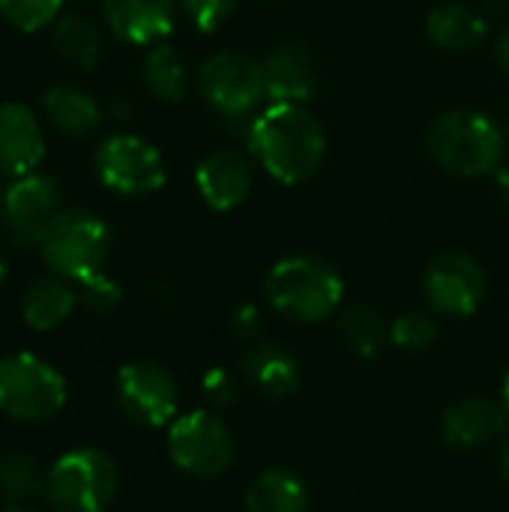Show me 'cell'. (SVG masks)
<instances>
[{"label":"cell","instance_id":"obj_1","mask_svg":"<svg viewBox=\"0 0 509 512\" xmlns=\"http://www.w3.org/2000/svg\"><path fill=\"white\" fill-rule=\"evenodd\" d=\"M246 144L258 165L285 186L306 183L327 159V132L303 102H270L249 120Z\"/></svg>","mask_w":509,"mask_h":512},{"label":"cell","instance_id":"obj_2","mask_svg":"<svg viewBox=\"0 0 509 512\" xmlns=\"http://www.w3.org/2000/svg\"><path fill=\"white\" fill-rule=\"evenodd\" d=\"M273 312L294 324H321L333 318L345 297V282L333 264L315 255H288L276 261L264 282Z\"/></svg>","mask_w":509,"mask_h":512},{"label":"cell","instance_id":"obj_3","mask_svg":"<svg viewBox=\"0 0 509 512\" xmlns=\"http://www.w3.org/2000/svg\"><path fill=\"white\" fill-rule=\"evenodd\" d=\"M504 129L483 111H444L426 132L429 156L456 177H483L504 165Z\"/></svg>","mask_w":509,"mask_h":512},{"label":"cell","instance_id":"obj_4","mask_svg":"<svg viewBox=\"0 0 509 512\" xmlns=\"http://www.w3.org/2000/svg\"><path fill=\"white\" fill-rule=\"evenodd\" d=\"M108 252H111L108 222L93 210H81V207L63 210L39 243L42 264L54 276L72 285L99 273L108 261Z\"/></svg>","mask_w":509,"mask_h":512},{"label":"cell","instance_id":"obj_5","mask_svg":"<svg viewBox=\"0 0 509 512\" xmlns=\"http://www.w3.org/2000/svg\"><path fill=\"white\" fill-rule=\"evenodd\" d=\"M117 465L102 450H69L45 474V501L54 512H105L117 495Z\"/></svg>","mask_w":509,"mask_h":512},{"label":"cell","instance_id":"obj_6","mask_svg":"<svg viewBox=\"0 0 509 512\" xmlns=\"http://www.w3.org/2000/svg\"><path fill=\"white\" fill-rule=\"evenodd\" d=\"M66 405L63 375L33 354H9L0 360V414L15 423L51 420Z\"/></svg>","mask_w":509,"mask_h":512},{"label":"cell","instance_id":"obj_7","mask_svg":"<svg viewBox=\"0 0 509 512\" xmlns=\"http://www.w3.org/2000/svg\"><path fill=\"white\" fill-rule=\"evenodd\" d=\"M201 99L225 120H243L267 99L264 63L243 51H216L195 72Z\"/></svg>","mask_w":509,"mask_h":512},{"label":"cell","instance_id":"obj_8","mask_svg":"<svg viewBox=\"0 0 509 512\" xmlns=\"http://www.w3.org/2000/svg\"><path fill=\"white\" fill-rule=\"evenodd\" d=\"M93 168L99 183L123 198L153 195L168 180L159 147L132 132H117L102 138L93 153Z\"/></svg>","mask_w":509,"mask_h":512},{"label":"cell","instance_id":"obj_9","mask_svg":"<svg viewBox=\"0 0 509 512\" xmlns=\"http://www.w3.org/2000/svg\"><path fill=\"white\" fill-rule=\"evenodd\" d=\"M168 456L183 474L213 480L234 465V435L219 411L198 408L168 426Z\"/></svg>","mask_w":509,"mask_h":512},{"label":"cell","instance_id":"obj_10","mask_svg":"<svg viewBox=\"0 0 509 512\" xmlns=\"http://www.w3.org/2000/svg\"><path fill=\"white\" fill-rule=\"evenodd\" d=\"M63 186L45 174L33 171L3 192L0 204V228L3 237L18 249H39L42 237L48 234L51 222L63 213Z\"/></svg>","mask_w":509,"mask_h":512},{"label":"cell","instance_id":"obj_11","mask_svg":"<svg viewBox=\"0 0 509 512\" xmlns=\"http://www.w3.org/2000/svg\"><path fill=\"white\" fill-rule=\"evenodd\" d=\"M114 399L123 417L135 426L159 429L177 420V381L159 363H126L114 378Z\"/></svg>","mask_w":509,"mask_h":512},{"label":"cell","instance_id":"obj_12","mask_svg":"<svg viewBox=\"0 0 509 512\" xmlns=\"http://www.w3.org/2000/svg\"><path fill=\"white\" fill-rule=\"evenodd\" d=\"M423 294L432 312L447 318H468L486 297V273L465 252H444L429 261L423 276Z\"/></svg>","mask_w":509,"mask_h":512},{"label":"cell","instance_id":"obj_13","mask_svg":"<svg viewBox=\"0 0 509 512\" xmlns=\"http://www.w3.org/2000/svg\"><path fill=\"white\" fill-rule=\"evenodd\" d=\"M45 159V135L36 111L24 102L0 105V177L18 180L39 171Z\"/></svg>","mask_w":509,"mask_h":512},{"label":"cell","instance_id":"obj_14","mask_svg":"<svg viewBox=\"0 0 509 512\" xmlns=\"http://www.w3.org/2000/svg\"><path fill=\"white\" fill-rule=\"evenodd\" d=\"M195 186H198L201 201L210 210L228 213L240 207L246 195L252 192V159L231 147L213 150L198 162Z\"/></svg>","mask_w":509,"mask_h":512},{"label":"cell","instance_id":"obj_15","mask_svg":"<svg viewBox=\"0 0 509 512\" xmlns=\"http://www.w3.org/2000/svg\"><path fill=\"white\" fill-rule=\"evenodd\" d=\"M102 21L117 39L153 48L171 36L177 0H102Z\"/></svg>","mask_w":509,"mask_h":512},{"label":"cell","instance_id":"obj_16","mask_svg":"<svg viewBox=\"0 0 509 512\" xmlns=\"http://www.w3.org/2000/svg\"><path fill=\"white\" fill-rule=\"evenodd\" d=\"M507 405L489 396H468L453 402L441 417V435L456 450H477L495 444L507 432Z\"/></svg>","mask_w":509,"mask_h":512},{"label":"cell","instance_id":"obj_17","mask_svg":"<svg viewBox=\"0 0 509 512\" xmlns=\"http://www.w3.org/2000/svg\"><path fill=\"white\" fill-rule=\"evenodd\" d=\"M267 78L270 102H309L318 90V63L309 45L303 42H279L261 60Z\"/></svg>","mask_w":509,"mask_h":512},{"label":"cell","instance_id":"obj_18","mask_svg":"<svg viewBox=\"0 0 509 512\" xmlns=\"http://www.w3.org/2000/svg\"><path fill=\"white\" fill-rule=\"evenodd\" d=\"M243 381L264 399H288L300 390V366L282 345L258 339L240 354Z\"/></svg>","mask_w":509,"mask_h":512},{"label":"cell","instance_id":"obj_19","mask_svg":"<svg viewBox=\"0 0 509 512\" xmlns=\"http://www.w3.org/2000/svg\"><path fill=\"white\" fill-rule=\"evenodd\" d=\"M42 117L69 138H87L102 126V108L90 90L72 81H57L42 93Z\"/></svg>","mask_w":509,"mask_h":512},{"label":"cell","instance_id":"obj_20","mask_svg":"<svg viewBox=\"0 0 509 512\" xmlns=\"http://www.w3.org/2000/svg\"><path fill=\"white\" fill-rule=\"evenodd\" d=\"M75 306H78V288L51 273V276H39L27 285V291L21 297V318L30 330L51 333L63 321H69Z\"/></svg>","mask_w":509,"mask_h":512},{"label":"cell","instance_id":"obj_21","mask_svg":"<svg viewBox=\"0 0 509 512\" xmlns=\"http://www.w3.org/2000/svg\"><path fill=\"white\" fill-rule=\"evenodd\" d=\"M429 39L444 51H474L489 36V18L471 3H441L426 18Z\"/></svg>","mask_w":509,"mask_h":512},{"label":"cell","instance_id":"obj_22","mask_svg":"<svg viewBox=\"0 0 509 512\" xmlns=\"http://www.w3.org/2000/svg\"><path fill=\"white\" fill-rule=\"evenodd\" d=\"M51 48L66 66L78 72H93L105 54V39L96 21H90L87 15L63 12L51 27Z\"/></svg>","mask_w":509,"mask_h":512},{"label":"cell","instance_id":"obj_23","mask_svg":"<svg viewBox=\"0 0 509 512\" xmlns=\"http://www.w3.org/2000/svg\"><path fill=\"white\" fill-rule=\"evenodd\" d=\"M246 512H309V489L291 468H267L249 483Z\"/></svg>","mask_w":509,"mask_h":512},{"label":"cell","instance_id":"obj_24","mask_svg":"<svg viewBox=\"0 0 509 512\" xmlns=\"http://www.w3.org/2000/svg\"><path fill=\"white\" fill-rule=\"evenodd\" d=\"M144 84L162 102H183V96L189 90V69H186L183 57L168 42H159L147 51Z\"/></svg>","mask_w":509,"mask_h":512},{"label":"cell","instance_id":"obj_25","mask_svg":"<svg viewBox=\"0 0 509 512\" xmlns=\"http://www.w3.org/2000/svg\"><path fill=\"white\" fill-rule=\"evenodd\" d=\"M339 336H342L345 348L354 357L375 360L387 348V342H390V327H387V321L375 309L351 306L339 318Z\"/></svg>","mask_w":509,"mask_h":512},{"label":"cell","instance_id":"obj_26","mask_svg":"<svg viewBox=\"0 0 509 512\" xmlns=\"http://www.w3.org/2000/svg\"><path fill=\"white\" fill-rule=\"evenodd\" d=\"M45 492V477L27 453L0 456V498L9 504H24L33 495Z\"/></svg>","mask_w":509,"mask_h":512},{"label":"cell","instance_id":"obj_27","mask_svg":"<svg viewBox=\"0 0 509 512\" xmlns=\"http://www.w3.org/2000/svg\"><path fill=\"white\" fill-rule=\"evenodd\" d=\"M66 0H0V18L18 33H39L63 15Z\"/></svg>","mask_w":509,"mask_h":512},{"label":"cell","instance_id":"obj_28","mask_svg":"<svg viewBox=\"0 0 509 512\" xmlns=\"http://www.w3.org/2000/svg\"><path fill=\"white\" fill-rule=\"evenodd\" d=\"M438 339V324L429 312H402L393 324H390V342L405 351V354H423L435 345Z\"/></svg>","mask_w":509,"mask_h":512},{"label":"cell","instance_id":"obj_29","mask_svg":"<svg viewBox=\"0 0 509 512\" xmlns=\"http://www.w3.org/2000/svg\"><path fill=\"white\" fill-rule=\"evenodd\" d=\"M75 288H78V303L87 306L96 315H108V312H114L123 303V288L111 276H105L102 270L87 276V279H81Z\"/></svg>","mask_w":509,"mask_h":512},{"label":"cell","instance_id":"obj_30","mask_svg":"<svg viewBox=\"0 0 509 512\" xmlns=\"http://www.w3.org/2000/svg\"><path fill=\"white\" fill-rule=\"evenodd\" d=\"M180 6L201 33H213L237 12L240 0H180Z\"/></svg>","mask_w":509,"mask_h":512},{"label":"cell","instance_id":"obj_31","mask_svg":"<svg viewBox=\"0 0 509 512\" xmlns=\"http://www.w3.org/2000/svg\"><path fill=\"white\" fill-rule=\"evenodd\" d=\"M201 396H204V402H207L210 411H225V408H231L237 402L240 384H237V378L231 372L210 369L204 375V381H201Z\"/></svg>","mask_w":509,"mask_h":512},{"label":"cell","instance_id":"obj_32","mask_svg":"<svg viewBox=\"0 0 509 512\" xmlns=\"http://www.w3.org/2000/svg\"><path fill=\"white\" fill-rule=\"evenodd\" d=\"M231 330L240 339H255L261 333V312L258 306H240L231 318Z\"/></svg>","mask_w":509,"mask_h":512},{"label":"cell","instance_id":"obj_33","mask_svg":"<svg viewBox=\"0 0 509 512\" xmlns=\"http://www.w3.org/2000/svg\"><path fill=\"white\" fill-rule=\"evenodd\" d=\"M495 57H498V63H501V69L509 75V24L501 30V36H498V45H495Z\"/></svg>","mask_w":509,"mask_h":512},{"label":"cell","instance_id":"obj_34","mask_svg":"<svg viewBox=\"0 0 509 512\" xmlns=\"http://www.w3.org/2000/svg\"><path fill=\"white\" fill-rule=\"evenodd\" d=\"M498 468H501V477L509 480V435L501 441V447H498Z\"/></svg>","mask_w":509,"mask_h":512},{"label":"cell","instance_id":"obj_35","mask_svg":"<svg viewBox=\"0 0 509 512\" xmlns=\"http://www.w3.org/2000/svg\"><path fill=\"white\" fill-rule=\"evenodd\" d=\"M495 180H498V189H501V198L509 204V165H501L495 171Z\"/></svg>","mask_w":509,"mask_h":512},{"label":"cell","instance_id":"obj_36","mask_svg":"<svg viewBox=\"0 0 509 512\" xmlns=\"http://www.w3.org/2000/svg\"><path fill=\"white\" fill-rule=\"evenodd\" d=\"M480 6L492 15H501L504 9H509V0H480Z\"/></svg>","mask_w":509,"mask_h":512},{"label":"cell","instance_id":"obj_37","mask_svg":"<svg viewBox=\"0 0 509 512\" xmlns=\"http://www.w3.org/2000/svg\"><path fill=\"white\" fill-rule=\"evenodd\" d=\"M3 512H36V510H30L27 504H9Z\"/></svg>","mask_w":509,"mask_h":512},{"label":"cell","instance_id":"obj_38","mask_svg":"<svg viewBox=\"0 0 509 512\" xmlns=\"http://www.w3.org/2000/svg\"><path fill=\"white\" fill-rule=\"evenodd\" d=\"M504 405H507V411H509V372H507V378H504Z\"/></svg>","mask_w":509,"mask_h":512},{"label":"cell","instance_id":"obj_39","mask_svg":"<svg viewBox=\"0 0 509 512\" xmlns=\"http://www.w3.org/2000/svg\"><path fill=\"white\" fill-rule=\"evenodd\" d=\"M3 279H6V258L0 255V285H3Z\"/></svg>","mask_w":509,"mask_h":512},{"label":"cell","instance_id":"obj_40","mask_svg":"<svg viewBox=\"0 0 509 512\" xmlns=\"http://www.w3.org/2000/svg\"><path fill=\"white\" fill-rule=\"evenodd\" d=\"M0 204H3V189H0Z\"/></svg>","mask_w":509,"mask_h":512},{"label":"cell","instance_id":"obj_41","mask_svg":"<svg viewBox=\"0 0 509 512\" xmlns=\"http://www.w3.org/2000/svg\"><path fill=\"white\" fill-rule=\"evenodd\" d=\"M75 3H87V0H75Z\"/></svg>","mask_w":509,"mask_h":512},{"label":"cell","instance_id":"obj_42","mask_svg":"<svg viewBox=\"0 0 509 512\" xmlns=\"http://www.w3.org/2000/svg\"><path fill=\"white\" fill-rule=\"evenodd\" d=\"M507 132H509V120H507Z\"/></svg>","mask_w":509,"mask_h":512}]
</instances>
